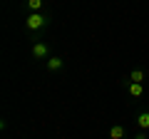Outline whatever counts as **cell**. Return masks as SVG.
<instances>
[{"instance_id":"cell-1","label":"cell","mask_w":149,"mask_h":139,"mask_svg":"<svg viewBox=\"0 0 149 139\" xmlns=\"http://www.w3.org/2000/svg\"><path fill=\"white\" fill-rule=\"evenodd\" d=\"M45 25H47V17H45L42 13H30V15L25 17V27H27V30H32V32L42 30Z\"/></svg>"},{"instance_id":"cell-2","label":"cell","mask_w":149,"mask_h":139,"mask_svg":"<svg viewBox=\"0 0 149 139\" xmlns=\"http://www.w3.org/2000/svg\"><path fill=\"white\" fill-rule=\"evenodd\" d=\"M32 57L47 62V60H50V45L47 42H35V45H32Z\"/></svg>"},{"instance_id":"cell-3","label":"cell","mask_w":149,"mask_h":139,"mask_svg":"<svg viewBox=\"0 0 149 139\" xmlns=\"http://www.w3.org/2000/svg\"><path fill=\"white\" fill-rule=\"evenodd\" d=\"M127 137V129L122 127V124H114V127L109 129V139H124Z\"/></svg>"},{"instance_id":"cell-4","label":"cell","mask_w":149,"mask_h":139,"mask_svg":"<svg viewBox=\"0 0 149 139\" xmlns=\"http://www.w3.org/2000/svg\"><path fill=\"white\" fill-rule=\"evenodd\" d=\"M45 65H47V70H50V72H57V70H62L65 60H62V57H50Z\"/></svg>"},{"instance_id":"cell-5","label":"cell","mask_w":149,"mask_h":139,"mask_svg":"<svg viewBox=\"0 0 149 139\" xmlns=\"http://www.w3.org/2000/svg\"><path fill=\"white\" fill-rule=\"evenodd\" d=\"M127 90H129V95H132V97H142V95H144L142 82H129V87H127Z\"/></svg>"},{"instance_id":"cell-6","label":"cell","mask_w":149,"mask_h":139,"mask_svg":"<svg viewBox=\"0 0 149 139\" xmlns=\"http://www.w3.org/2000/svg\"><path fill=\"white\" fill-rule=\"evenodd\" d=\"M137 124H139L142 129H149V112H142V114H139V117H137Z\"/></svg>"},{"instance_id":"cell-7","label":"cell","mask_w":149,"mask_h":139,"mask_svg":"<svg viewBox=\"0 0 149 139\" xmlns=\"http://www.w3.org/2000/svg\"><path fill=\"white\" fill-rule=\"evenodd\" d=\"M40 8H42V0H27V10L30 13H40Z\"/></svg>"},{"instance_id":"cell-8","label":"cell","mask_w":149,"mask_h":139,"mask_svg":"<svg viewBox=\"0 0 149 139\" xmlns=\"http://www.w3.org/2000/svg\"><path fill=\"white\" fill-rule=\"evenodd\" d=\"M129 80H132V82H142V80H144V70H132Z\"/></svg>"},{"instance_id":"cell-9","label":"cell","mask_w":149,"mask_h":139,"mask_svg":"<svg viewBox=\"0 0 149 139\" xmlns=\"http://www.w3.org/2000/svg\"><path fill=\"white\" fill-rule=\"evenodd\" d=\"M134 139H147V134H144V132H139V134H134Z\"/></svg>"}]
</instances>
